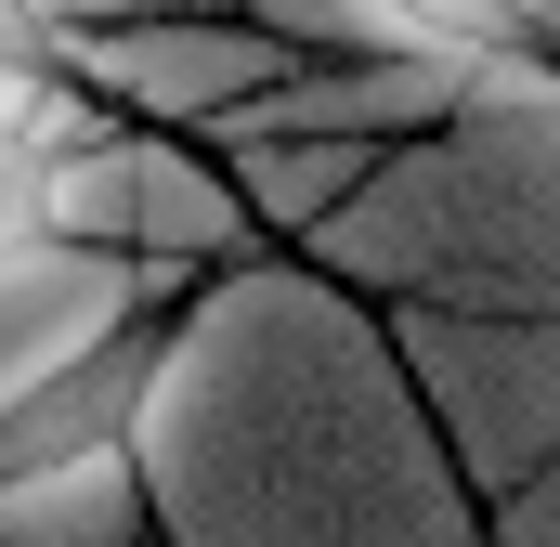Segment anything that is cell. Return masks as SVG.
Segmentation results:
<instances>
[{
    "label": "cell",
    "mask_w": 560,
    "mask_h": 547,
    "mask_svg": "<svg viewBox=\"0 0 560 547\" xmlns=\"http://www.w3.org/2000/svg\"><path fill=\"white\" fill-rule=\"evenodd\" d=\"M13 66H52V0H0V79Z\"/></svg>",
    "instance_id": "277c9868"
},
{
    "label": "cell",
    "mask_w": 560,
    "mask_h": 547,
    "mask_svg": "<svg viewBox=\"0 0 560 547\" xmlns=\"http://www.w3.org/2000/svg\"><path fill=\"white\" fill-rule=\"evenodd\" d=\"M365 13L418 53H522L535 39V0H365Z\"/></svg>",
    "instance_id": "3957f363"
},
{
    "label": "cell",
    "mask_w": 560,
    "mask_h": 547,
    "mask_svg": "<svg viewBox=\"0 0 560 547\" xmlns=\"http://www.w3.org/2000/svg\"><path fill=\"white\" fill-rule=\"evenodd\" d=\"M170 365H183V300L170 287H143L105 326H79L66 352H39L0 392V509H39V496L118 469L156 417V392H170Z\"/></svg>",
    "instance_id": "6da1fadb"
},
{
    "label": "cell",
    "mask_w": 560,
    "mask_h": 547,
    "mask_svg": "<svg viewBox=\"0 0 560 547\" xmlns=\"http://www.w3.org/2000/svg\"><path fill=\"white\" fill-rule=\"evenodd\" d=\"M92 170H105V118H92L52 66H13V79H0V261L52 248Z\"/></svg>",
    "instance_id": "7a4b0ae2"
}]
</instances>
